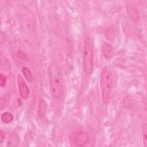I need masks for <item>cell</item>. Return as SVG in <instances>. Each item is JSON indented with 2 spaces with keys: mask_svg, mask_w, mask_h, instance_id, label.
<instances>
[{
  "mask_svg": "<svg viewBox=\"0 0 147 147\" xmlns=\"http://www.w3.org/2000/svg\"><path fill=\"white\" fill-rule=\"evenodd\" d=\"M5 133L2 130L0 131V143H2L3 140H5Z\"/></svg>",
  "mask_w": 147,
  "mask_h": 147,
  "instance_id": "12",
  "label": "cell"
},
{
  "mask_svg": "<svg viewBox=\"0 0 147 147\" xmlns=\"http://www.w3.org/2000/svg\"><path fill=\"white\" fill-rule=\"evenodd\" d=\"M71 142L77 146H84L89 140L88 135L81 129H76L70 134Z\"/></svg>",
  "mask_w": 147,
  "mask_h": 147,
  "instance_id": "4",
  "label": "cell"
},
{
  "mask_svg": "<svg viewBox=\"0 0 147 147\" xmlns=\"http://www.w3.org/2000/svg\"><path fill=\"white\" fill-rule=\"evenodd\" d=\"M45 110V103L44 102V100H41L40 102V105H39V113H40L39 115L41 117L44 115Z\"/></svg>",
  "mask_w": 147,
  "mask_h": 147,
  "instance_id": "10",
  "label": "cell"
},
{
  "mask_svg": "<svg viewBox=\"0 0 147 147\" xmlns=\"http://www.w3.org/2000/svg\"><path fill=\"white\" fill-rule=\"evenodd\" d=\"M6 82V77L5 75L1 74L0 75V85L2 87H4Z\"/></svg>",
  "mask_w": 147,
  "mask_h": 147,
  "instance_id": "11",
  "label": "cell"
},
{
  "mask_svg": "<svg viewBox=\"0 0 147 147\" xmlns=\"http://www.w3.org/2000/svg\"><path fill=\"white\" fill-rule=\"evenodd\" d=\"M13 115L9 112H5L2 115V120L4 123H9L13 120Z\"/></svg>",
  "mask_w": 147,
  "mask_h": 147,
  "instance_id": "8",
  "label": "cell"
},
{
  "mask_svg": "<svg viewBox=\"0 0 147 147\" xmlns=\"http://www.w3.org/2000/svg\"><path fill=\"white\" fill-rule=\"evenodd\" d=\"M126 11L128 17L130 19L133 21L136 22L139 19V14L136 7L131 3H128L126 6Z\"/></svg>",
  "mask_w": 147,
  "mask_h": 147,
  "instance_id": "6",
  "label": "cell"
},
{
  "mask_svg": "<svg viewBox=\"0 0 147 147\" xmlns=\"http://www.w3.org/2000/svg\"><path fill=\"white\" fill-rule=\"evenodd\" d=\"M83 68L86 75H90L93 69V47L91 38L85 40L83 53Z\"/></svg>",
  "mask_w": 147,
  "mask_h": 147,
  "instance_id": "3",
  "label": "cell"
},
{
  "mask_svg": "<svg viewBox=\"0 0 147 147\" xmlns=\"http://www.w3.org/2000/svg\"><path fill=\"white\" fill-rule=\"evenodd\" d=\"M22 72L23 73L25 78L28 80V81H32L33 79V77L32 75V74L30 69L28 68L27 67H23L22 68Z\"/></svg>",
  "mask_w": 147,
  "mask_h": 147,
  "instance_id": "9",
  "label": "cell"
},
{
  "mask_svg": "<svg viewBox=\"0 0 147 147\" xmlns=\"http://www.w3.org/2000/svg\"><path fill=\"white\" fill-rule=\"evenodd\" d=\"M102 52L105 58L109 59L113 53V49L111 45L105 42L102 46Z\"/></svg>",
  "mask_w": 147,
  "mask_h": 147,
  "instance_id": "7",
  "label": "cell"
},
{
  "mask_svg": "<svg viewBox=\"0 0 147 147\" xmlns=\"http://www.w3.org/2000/svg\"><path fill=\"white\" fill-rule=\"evenodd\" d=\"M113 86V77L111 71L107 67H104L100 75V89L102 100L105 103L110 98Z\"/></svg>",
  "mask_w": 147,
  "mask_h": 147,
  "instance_id": "2",
  "label": "cell"
},
{
  "mask_svg": "<svg viewBox=\"0 0 147 147\" xmlns=\"http://www.w3.org/2000/svg\"><path fill=\"white\" fill-rule=\"evenodd\" d=\"M50 91L53 99H60L63 93V80L61 69L55 62L50 63L48 68Z\"/></svg>",
  "mask_w": 147,
  "mask_h": 147,
  "instance_id": "1",
  "label": "cell"
},
{
  "mask_svg": "<svg viewBox=\"0 0 147 147\" xmlns=\"http://www.w3.org/2000/svg\"><path fill=\"white\" fill-rule=\"evenodd\" d=\"M17 81L20 96L22 98L24 99H27L30 93V90L28 85L25 83L22 76H21L20 75H18L17 76Z\"/></svg>",
  "mask_w": 147,
  "mask_h": 147,
  "instance_id": "5",
  "label": "cell"
}]
</instances>
